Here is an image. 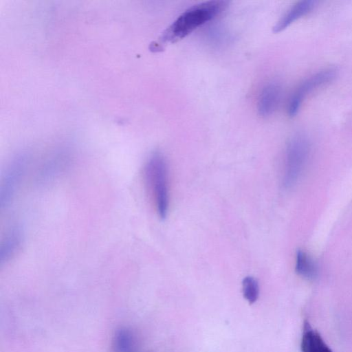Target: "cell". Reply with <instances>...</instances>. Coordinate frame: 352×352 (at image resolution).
<instances>
[{
  "label": "cell",
  "mask_w": 352,
  "mask_h": 352,
  "mask_svg": "<svg viewBox=\"0 0 352 352\" xmlns=\"http://www.w3.org/2000/svg\"><path fill=\"white\" fill-rule=\"evenodd\" d=\"M225 1H207L194 5L182 13L164 32V43H175L186 37L198 27L215 18L226 8Z\"/></svg>",
  "instance_id": "1"
},
{
  "label": "cell",
  "mask_w": 352,
  "mask_h": 352,
  "mask_svg": "<svg viewBox=\"0 0 352 352\" xmlns=\"http://www.w3.org/2000/svg\"><path fill=\"white\" fill-rule=\"evenodd\" d=\"M146 177L160 217L164 219L168 210V168L164 156L154 153L146 166Z\"/></svg>",
  "instance_id": "2"
},
{
  "label": "cell",
  "mask_w": 352,
  "mask_h": 352,
  "mask_svg": "<svg viewBox=\"0 0 352 352\" xmlns=\"http://www.w3.org/2000/svg\"><path fill=\"white\" fill-rule=\"evenodd\" d=\"M310 151L307 137L296 134L289 140L285 151V170L283 184L285 188L295 185L306 165Z\"/></svg>",
  "instance_id": "3"
},
{
  "label": "cell",
  "mask_w": 352,
  "mask_h": 352,
  "mask_svg": "<svg viewBox=\"0 0 352 352\" xmlns=\"http://www.w3.org/2000/svg\"><path fill=\"white\" fill-rule=\"evenodd\" d=\"M337 74L335 68H326L317 72L304 80L291 96L287 113L290 117L295 116L307 96L316 89L332 81Z\"/></svg>",
  "instance_id": "4"
},
{
  "label": "cell",
  "mask_w": 352,
  "mask_h": 352,
  "mask_svg": "<svg viewBox=\"0 0 352 352\" xmlns=\"http://www.w3.org/2000/svg\"><path fill=\"white\" fill-rule=\"evenodd\" d=\"M281 97V87L277 82H267L261 89L257 103L260 116L267 117L276 109Z\"/></svg>",
  "instance_id": "5"
},
{
  "label": "cell",
  "mask_w": 352,
  "mask_h": 352,
  "mask_svg": "<svg viewBox=\"0 0 352 352\" xmlns=\"http://www.w3.org/2000/svg\"><path fill=\"white\" fill-rule=\"evenodd\" d=\"M316 1L303 0L296 3L277 21L273 28V32L278 33L286 29L296 21L307 14L315 7Z\"/></svg>",
  "instance_id": "6"
},
{
  "label": "cell",
  "mask_w": 352,
  "mask_h": 352,
  "mask_svg": "<svg viewBox=\"0 0 352 352\" xmlns=\"http://www.w3.org/2000/svg\"><path fill=\"white\" fill-rule=\"evenodd\" d=\"M302 352H333L320 333L306 322L301 340Z\"/></svg>",
  "instance_id": "7"
},
{
  "label": "cell",
  "mask_w": 352,
  "mask_h": 352,
  "mask_svg": "<svg viewBox=\"0 0 352 352\" xmlns=\"http://www.w3.org/2000/svg\"><path fill=\"white\" fill-rule=\"evenodd\" d=\"M134 346V336L130 330L121 328L116 331L113 340L115 352H133Z\"/></svg>",
  "instance_id": "8"
},
{
  "label": "cell",
  "mask_w": 352,
  "mask_h": 352,
  "mask_svg": "<svg viewBox=\"0 0 352 352\" xmlns=\"http://www.w3.org/2000/svg\"><path fill=\"white\" fill-rule=\"evenodd\" d=\"M296 272L306 278H313L316 276L317 268L313 260L303 251H298L296 257Z\"/></svg>",
  "instance_id": "9"
},
{
  "label": "cell",
  "mask_w": 352,
  "mask_h": 352,
  "mask_svg": "<svg viewBox=\"0 0 352 352\" xmlns=\"http://www.w3.org/2000/svg\"><path fill=\"white\" fill-rule=\"evenodd\" d=\"M244 298L250 302H256L259 296V285L258 281L252 276H246L242 282Z\"/></svg>",
  "instance_id": "10"
}]
</instances>
